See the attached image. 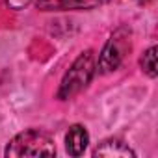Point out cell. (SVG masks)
I'll use <instances>...</instances> for the list:
<instances>
[{"instance_id": "1", "label": "cell", "mask_w": 158, "mask_h": 158, "mask_svg": "<svg viewBox=\"0 0 158 158\" xmlns=\"http://www.w3.org/2000/svg\"><path fill=\"white\" fill-rule=\"evenodd\" d=\"M95 69H97V60H95L93 50L82 52L74 60L71 69L65 73L63 80L60 84V89H58V99L69 101V99L76 97L80 91H84L88 88V84L91 82Z\"/></svg>"}, {"instance_id": "2", "label": "cell", "mask_w": 158, "mask_h": 158, "mask_svg": "<svg viewBox=\"0 0 158 158\" xmlns=\"http://www.w3.org/2000/svg\"><path fill=\"white\" fill-rule=\"evenodd\" d=\"M56 152L54 139L48 132L41 128H28L17 134L6 147L8 158H23V156H52Z\"/></svg>"}, {"instance_id": "3", "label": "cell", "mask_w": 158, "mask_h": 158, "mask_svg": "<svg viewBox=\"0 0 158 158\" xmlns=\"http://www.w3.org/2000/svg\"><path fill=\"white\" fill-rule=\"evenodd\" d=\"M128 50H130V30H127V28L121 26L106 41V45H104V48H102V52L99 56L97 69L102 74L115 71L121 65V61L125 60V56H127Z\"/></svg>"}, {"instance_id": "4", "label": "cell", "mask_w": 158, "mask_h": 158, "mask_svg": "<svg viewBox=\"0 0 158 158\" xmlns=\"http://www.w3.org/2000/svg\"><path fill=\"white\" fill-rule=\"evenodd\" d=\"M89 143V134L82 125H73L65 134V149L71 156H80Z\"/></svg>"}, {"instance_id": "5", "label": "cell", "mask_w": 158, "mask_h": 158, "mask_svg": "<svg viewBox=\"0 0 158 158\" xmlns=\"http://www.w3.org/2000/svg\"><path fill=\"white\" fill-rule=\"evenodd\" d=\"M110 0H41L39 8L43 10H91Z\"/></svg>"}, {"instance_id": "6", "label": "cell", "mask_w": 158, "mask_h": 158, "mask_svg": "<svg viewBox=\"0 0 158 158\" xmlns=\"http://www.w3.org/2000/svg\"><path fill=\"white\" fill-rule=\"evenodd\" d=\"M95 156H106V158H128V156H134V151L123 143L121 139H115V138H110V139H104L93 152Z\"/></svg>"}, {"instance_id": "7", "label": "cell", "mask_w": 158, "mask_h": 158, "mask_svg": "<svg viewBox=\"0 0 158 158\" xmlns=\"http://www.w3.org/2000/svg\"><path fill=\"white\" fill-rule=\"evenodd\" d=\"M139 65L143 69V73L151 78L156 76V47H151L143 52L141 60H139Z\"/></svg>"}, {"instance_id": "8", "label": "cell", "mask_w": 158, "mask_h": 158, "mask_svg": "<svg viewBox=\"0 0 158 158\" xmlns=\"http://www.w3.org/2000/svg\"><path fill=\"white\" fill-rule=\"evenodd\" d=\"M6 4L10 6V10L19 11V10H23V8H26L30 4V0H6Z\"/></svg>"}, {"instance_id": "9", "label": "cell", "mask_w": 158, "mask_h": 158, "mask_svg": "<svg viewBox=\"0 0 158 158\" xmlns=\"http://www.w3.org/2000/svg\"><path fill=\"white\" fill-rule=\"evenodd\" d=\"M149 2H152V0H139V4H149Z\"/></svg>"}]
</instances>
